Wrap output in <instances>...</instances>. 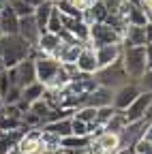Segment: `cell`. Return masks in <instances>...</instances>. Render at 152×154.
<instances>
[{"label":"cell","instance_id":"6da1fadb","mask_svg":"<svg viewBox=\"0 0 152 154\" xmlns=\"http://www.w3.org/2000/svg\"><path fill=\"white\" fill-rule=\"evenodd\" d=\"M30 49L32 45L20 34H5L0 38V62L5 64V69H13L22 60L30 58Z\"/></svg>","mask_w":152,"mask_h":154},{"label":"cell","instance_id":"7a4b0ae2","mask_svg":"<svg viewBox=\"0 0 152 154\" xmlns=\"http://www.w3.org/2000/svg\"><path fill=\"white\" fill-rule=\"evenodd\" d=\"M122 64H124V71L129 75V79L137 82L148 69L146 66V49H144V45L122 47Z\"/></svg>","mask_w":152,"mask_h":154},{"label":"cell","instance_id":"3957f363","mask_svg":"<svg viewBox=\"0 0 152 154\" xmlns=\"http://www.w3.org/2000/svg\"><path fill=\"white\" fill-rule=\"evenodd\" d=\"M94 77H97L99 86H105V88H111V90H116L122 84L131 82L129 75H126V71H124L122 58L116 60V62H111V64H107V66H101L97 73H94Z\"/></svg>","mask_w":152,"mask_h":154},{"label":"cell","instance_id":"277c9868","mask_svg":"<svg viewBox=\"0 0 152 154\" xmlns=\"http://www.w3.org/2000/svg\"><path fill=\"white\" fill-rule=\"evenodd\" d=\"M88 43L97 49L101 45H111V43H122V36L113 30L111 26H107L105 22H97L90 26V38Z\"/></svg>","mask_w":152,"mask_h":154},{"label":"cell","instance_id":"5b68a950","mask_svg":"<svg viewBox=\"0 0 152 154\" xmlns=\"http://www.w3.org/2000/svg\"><path fill=\"white\" fill-rule=\"evenodd\" d=\"M94 88H99V82H97V77H94L92 73H75L71 77V82L64 86L67 94L71 96H84V94H90Z\"/></svg>","mask_w":152,"mask_h":154},{"label":"cell","instance_id":"8992f818","mask_svg":"<svg viewBox=\"0 0 152 154\" xmlns=\"http://www.w3.org/2000/svg\"><path fill=\"white\" fill-rule=\"evenodd\" d=\"M9 75H11V82L13 86H28L32 82H36V69H34V60L32 58H26V60H22L17 66L9 69Z\"/></svg>","mask_w":152,"mask_h":154},{"label":"cell","instance_id":"52a82bcc","mask_svg":"<svg viewBox=\"0 0 152 154\" xmlns=\"http://www.w3.org/2000/svg\"><path fill=\"white\" fill-rule=\"evenodd\" d=\"M17 152H20V154H41L43 152L41 126L24 131V135L20 137V141H17Z\"/></svg>","mask_w":152,"mask_h":154},{"label":"cell","instance_id":"ba28073f","mask_svg":"<svg viewBox=\"0 0 152 154\" xmlns=\"http://www.w3.org/2000/svg\"><path fill=\"white\" fill-rule=\"evenodd\" d=\"M139 92H141V90H139L137 82H126V84H122L120 88L113 90V101H111L113 109L124 111L133 101H135V96H137Z\"/></svg>","mask_w":152,"mask_h":154},{"label":"cell","instance_id":"9c48e42d","mask_svg":"<svg viewBox=\"0 0 152 154\" xmlns=\"http://www.w3.org/2000/svg\"><path fill=\"white\" fill-rule=\"evenodd\" d=\"M150 103H152V92H146V90H141L137 96H135V101H133L126 109H124V116H126V120L129 122H135V120H141L144 116H146V111H148V107H150Z\"/></svg>","mask_w":152,"mask_h":154},{"label":"cell","instance_id":"30bf717a","mask_svg":"<svg viewBox=\"0 0 152 154\" xmlns=\"http://www.w3.org/2000/svg\"><path fill=\"white\" fill-rule=\"evenodd\" d=\"M75 66H77L79 73H97L99 71V62H97V51H94V47L90 43H84L79 56H77V62H75Z\"/></svg>","mask_w":152,"mask_h":154},{"label":"cell","instance_id":"8fae6325","mask_svg":"<svg viewBox=\"0 0 152 154\" xmlns=\"http://www.w3.org/2000/svg\"><path fill=\"white\" fill-rule=\"evenodd\" d=\"M94 51H97V62H99V69H101V66H107V64H111V62H116V60L122 58V43L101 45Z\"/></svg>","mask_w":152,"mask_h":154},{"label":"cell","instance_id":"7c38bea8","mask_svg":"<svg viewBox=\"0 0 152 154\" xmlns=\"http://www.w3.org/2000/svg\"><path fill=\"white\" fill-rule=\"evenodd\" d=\"M20 34L22 38H26V41L30 45H36L39 43V36H41V30L39 26H36V19L34 15H26V17H20Z\"/></svg>","mask_w":152,"mask_h":154},{"label":"cell","instance_id":"4fadbf2b","mask_svg":"<svg viewBox=\"0 0 152 154\" xmlns=\"http://www.w3.org/2000/svg\"><path fill=\"white\" fill-rule=\"evenodd\" d=\"M0 30H2V34H17L20 32V15L9 5H5L0 9Z\"/></svg>","mask_w":152,"mask_h":154},{"label":"cell","instance_id":"5bb4252c","mask_svg":"<svg viewBox=\"0 0 152 154\" xmlns=\"http://www.w3.org/2000/svg\"><path fill=\"white\" fill-rule=\"evenodd\" d=\"M111 101H113V90H111V88H105V86L94 88L90 94L84 96V105H92V107L111 105Z\"/></svg>","mask_w":152,"mask_h":154},{"label":"cell","instance_id":"9a60e30c","mask_svg":"<svg viewBox=\"0 0 152 154\" xmlns=\"http://www.w3.org/2000/svg\"><path fill=\"white\" fill-rule=\"evenodd\" d=\"M135 45H146V30L144 26H126L124 36H122V47H135Z\"/></svg>","mask_w":152,"mask_h":154},{"label":"cell","instance_id":"2e32d148","mask_svg":"<svg viewBox=\"0 0 152 154\" xmlns=\"http://www.w3.org/2000/svg\"><path fill=\"white\" fill-rule=\"evenodd\" d=\"M62 43V36L60 34H56V32H43L39 36V43H36V47H39L45 56H54L56 51H58Z\"/></svg>","mask_w":152,"mask_h":154},{"label":"cell","instance_id":"e0dca14e","mask_svg":"<svg viewBox=\"0 0 152 154\" xmlns=\"http://www.w3.org/2000/svg\"><path fill=\"white\" fill-rule=\"evenodd\" d=\"M54 2L51 0H45L43 5H39V7H34V19H36V26H39V30H41V34L43 32H47V22H49V15H51V11H54Z\"/></svg>","mask_w":152,"mask_h":154},{"label":"cell","instance_id":"ac0fdd59","mask_svg":"<svg viewBox=\"0 0 152 154\" xmlns=\"http://www.w3.org/2000/svg\"><path fill=\"white\" fill-rule=\"evenodd\" d=\"M43 92H45V86L41 82H32V84H28V86L22 88V99L20 101H24L26 105H32L34 101H39L43 96Z\"/></svg>","mask_w":152,"mask_h":154},{"label":"cell","instance_id":"d6986e66","mask_svg":"<svg viewBox=\"0 0 152 154\" xmlns=\"http://www.w3.org/2000/svg\"><path fill=\"white\" fill-rule=\"evenodd\" d=\"M43 128H45V131L56 133L60 139H62V137H67V135H73V131H71V118H62V120L45 122V124H43Z\"/></svg>","mask_w":152,"mask_h":154},{"label":"cell","instance_id":"ffe728a7","mask_svg":"<svg viewBox=\"0 0 152 154\" xmlns=\"http://www.w3.org/2000/svg\"><path fill=\"white\" fill-rule=\"evenodd\" d=\"M129 124V120H126V116H124V111H118L116 109V113L109 118V122L103 126V131H109V133H116V135H120L122 131H124V126Z\"/></svg>","mask_w":152,"mask_h":154},{"label":"cell","instance_id":"44dd1931","mask_svg":"<svg viewBox=\"0 0 152 154\" xmlns=\"http://www.w3.org/2000/svg\"><path fill=\"white\" fill-rule=\"evenodd\" d=\"M24 128L22 118H13V116H7L2 109H0V131L2 133H11V131H20Z\"/></svg>","mask_w":152,"mask_h":154},{"label":"cell","instance_id":"7402d4cb","mask_svg":"<svg viewBox=\"0 0 152 154\" xmlns=\"http://www.w3.org/2000/svg\"><path fill=\"white\" fill-rule=\"evenodd\" d=\"M116 113V109H113V105H103V107H97V118H94V124L97 126H105L109 122V118Z\"/></svg>","mask_w":152,"mask_h":154},{"label":"cell","instance_id":"603a6c76","mask_svg":"<svg viewBox=\"0 0 152 154\" xmlns=\"http://www.w3.org/2000/svg\"><path fill=\"white\" fill-rule=\"evenodd\" d=\"M7 5L20 15V17H26V15H32L34 13V7H30L26 0H7Z\"/></svg>","mask_w":152,"mask_h":154},{"label":"cell","instance_id":"cb8c5ba5","mask_svg":"<svg viewBox=\"0 0 152 154\" xmlns=\"http://www.w3.org/2000/svg\"><path fill=\"white\" fill-rule=\"evenodd\" d=\"M73 116L90 124V122H94V118H97V107H92V105H82V107L75 109V113H73Z\"/></svg>","mask_w":152,"mask_h":154},{"label":"cell","instance_id":"d4e9b609","mask_svg":"<svg viewBox=\"0 0 152 154\" xmlns=\"http://www.w3.org/2000/svg\"><path fill=\"white\" fill-rule=\"evenodd\" d=\"M64 28H62V19H60V11L54 7L51 15H49V22H47V32H56V34H60Z\"/></svg>","mask_w":152,"mask_h":154},{"label":"cell","instance_id":"484cf974","mask_svg":"<svg viewBox=\"0 0 152 154\" xmlns=\"http://www.w3.org/2000/svg\"><path fill=\"white\" fill-rule=\"evenodd\" d=\"M71 131L73 135H79V137H84V135H90V124L75 118V116H71Z\"/></svg>","mask_w":152,"mask_h":154},{"label":"cell","instance_id":"4316f807","mask_svg":"<svg viewBox=\"0 0 152 154\" xmlns=\"http://www.w3.org/2000/svg\"><path fill=\"white\" fill-rule=\"evenodd\" d=\"M22 122H24V128H34V126H43V120L41 116H36L34 111H24L22 113Z\"/></svg>","mask_w":152,"mask_h":154},{"label":"cell","instance_id":"83f0119b","mask_svg":"<svg viewBox=\"0 0 152 154\" xmlns=\"http://www.w3.org/2000/svg\"><path fill=\"white\" fill-rule=\"evenodd\" d=\"M20 99H22V88L20 86H11L9 92L2 96V105H13V103H17Z\"/></svg>","mask_w":152,"mask_h":154},{"label":"cell","instance_id":"f1b7e54d","mask_svg":"<svg viewBox=\"0 0 152 154\" xmlns=\"http://www.w3.org/2000/svg\"><path fill=\"white\" fill-rule=\"evenodd\" d=\"M49 109H51V107H49V105H47V103H45L43 99L34 101V103L30 105V111H34L36 116H41V120H45V116L49 113Z\"/></svg>","mask_w":152,"mask_h":154},{"label":"cell","instance_id":"f546056e","mask_svg":"<svg viewBox=\"0 0 152 154\" xmlns=\"http://www.w3.org/2000/svg\"><path fill=\"white\" fill-rule=\"evenodd\" d=\"M13 86V82H11V75H9V69H5V71H0V99L9 92V88Z\"/></svg>","mask_w":152,"mask_h":154},{"label":"cell","instance_id":"4dcf8cb0","mask_svg":"<svg viewBox=\"0 0 152 154\" xmlns=\"http://www.w3.org/2000/svg\"><path fill=\"white\" fill-rule=\"evenodd\" d=\"M137 86H139V90L152 92V69H146V73L137 79Z\"/></svg>","mask_w":152,"mask_h":154},{"label":"cell","instance_id":"1f68e13d","mask_svg":"<svg viewBox=\"0 0 152 154\" xmlns=\"http://www.w3.org/2000/svg\"><path fill=\"white\" fill-rule=\"evenodd\" d=\"M144 49H146V66L152 69V43H146Z\"/></svg>","mask_w":152,"mask_h":154},{"label":"cell","instance_id":"d6a6232c","mask_svg":"<svg viewBox=\"0 0 152 154\" xmlns=\"http://www.w3.org/2000/svg\"><path fill=\"white\" fill-rule=\"evenodd\" d=\"M144 30H146V43H152V22H148Z\"/></svg>","mask_w":152,"mask_h":154},{"label":"cell","instance_id":"836d02e7","mask_svg":"<svg viewBox=\"0 0 152 154\" xmlns=\"http://www.w3.org/2000/svg\"><path fill=\"white\" fill-rule=\"evenodd\" d=\"M144 137H146V139H150V141H152V120H150V122H148V126H146V131H144Z\"/></svg>","mask_w":152,"mask_h":154},{"label":"cell","instance_id":"e575fe53","mask_svg":"<svg viewBox=\"0 0 152 154\" xmlns=\"http://www.w3.org/2000/svg\"><path fill=\"white\" fill-rule=\"evenodd\" d=\"M26 2L30 5V7H39V5H43L45 0H26Z\"/></svg>","mask_w":152,"mask_h":154},{"label":"cell","instance_id":"d590c367","mask_svg":"<svg viewBox=\"0 0 152 154\" xmlns=\"http://www.w3.org/2000/svg\"><path fill=\"white\" fill-rule=\"evenodd\" d=\"M144 118H146L148 122L152 120V103H150V107H148V111H146V116H144Z\"/></svg>","mask_w":152,"mask_h":154},{"label":"cell","instance_id":"8d00e7d4","mask_svg":"<svg viewBox=\"0 0 152 154\" xmlns=\"http://www.w3.org/2000/svg\"><path fill=\"white\" fill-rule=\"evenodd\" d=\"M146 11V17H148V22H152V7L150 9H144Z\"/></svg>","mask_w":152,"mask_h":154},{"label":"cell","instance_id":"74e56055","mask_svg":"<svg viewBox=\"0 0 152 154\" xmlns=\"http://www.w3.org/2000/svg\"><path fill=\"white\" fill-rule=\"evenodd\" d=\"M126 2H133V5H139V0H126Z\"/></svg>","mask_w":152,"mask_h":154},{"label":"cell","instance_id":"f35d334b","mask_svg":"<svg viewBox=\"0 0 152 154\" xmlns=\"http://www.w3.org/2000/svg\"><path fill=\"white\" fill-rule=\"evenodd\" d=\"M129 154H137V152H135V150H133V148H131V150H129Z\"/></svg>","mask_w":152,"mask_h":154},{"label":"cell","instance_id":"ab89813d","mask_svg":"<svg viewBox=\"0 0 152 154\" xmlns=\"http://www.w3.org/2000/svg\"><path fill=\"white\" fill-rule=\"evenodd\" d=\"M9 154H20V152H17V148H15V150H13V152H9Z\"/></svg>","mask_w":152,"mask_h":154},{"label":"cell","instance_id":"60d3db41","mask_svg":"<svg viewBox=\"0 0 152 154\" xmlns=\"http://www.w3.org/2000/svg\"><path fill=\"white\" fill-rule=\"evenodd\" d=\"M2 36H5V34H2V30H0V38H2Z\"/></svg>","mask_w":152,"mask_h":154},{"label":"cell","instance_id":"b9f144b4","mask_svg":"<svg viewBox=\"0 0 152 154\" xmlns=\"http://www.w3.org/2000/svg\"><path fill=\"white\" fill-rule=\"evenodd\" d=\"M146 154H152V150H150V152H146Z\"/></svg>","mask_w":152,"mask_h":154},{"label":"cell","instance_id":"7bdbcfd3","mask_svg":"<svg viewBox=\"0 0 152 154\" xmlns=\"http://www.w3.org/2000/svg\"><path fill=\"white\" fill-rule=\"evenodd\" d=\"M51 2H58V0H51Z\"/></svg>","mask_w":152,"mask_h":154}]
</instances>
